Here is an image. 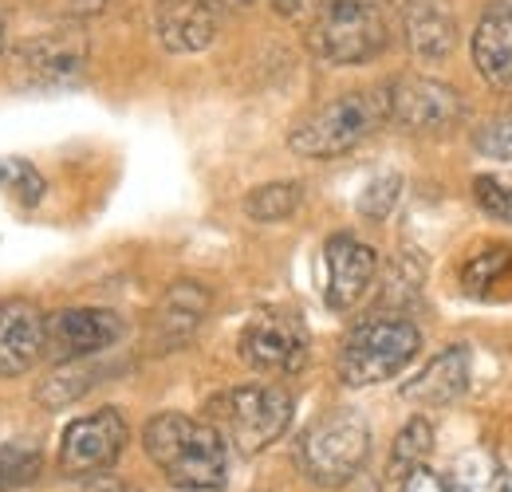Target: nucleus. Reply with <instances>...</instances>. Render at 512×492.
I'll list each match as a JSON object with an SVG mask.
<instances>
[{"label": "nucleus", "mask_w": 512, "mask_h": 492, "mask_svg": "<svg viewBox=\"0 0 512 492\" xmlns=\"http://www.w3.org/2000/svg\"><path fill=\"white\" fill-rule=\"evenodd\" d=\"M323 256H327V308L331 311L355 308L367 296V288H371V280L379 272L375 248L363 245L351 233H335L323 245Z\"/></svg>", "instance_id": "nucleus-12"}, {"label": "nucleus", "mask_w": 512, "mask_h": 492, "mask_svg": "<svg viewBox=\"0 0 512 492\" xmlns=\"http://www.w3.org/2000/svg\"><path fill=\"white\" fill-rule=\"evenodd\" d=\"M473 197H477V205H481L489 217L512 221V185H505L501 178L481 174V178L473 182Z\"/></svg>", "instance_id": "nucleus-28"}, {"label": "nucleus", "mask_w": 512, "mask_h": 492, "mask_svg": "<svg viewBox=\"0 0 512 492\" xmlns=\"http://www.w3.org/2000/svg\"><path fill=\"white\" fill-rule=\"evenodd\" d=\"M44 473V449L36 441H4L0 445V492H20L36 485Z\"/></svg>", "instance_id": "nucleus-21"}, {"label": "nucleus", "mask_w": 512, "mask_h": 492, "mask_svg": "<svg viewBox=\"0 0 512 492\" xmlns=\"http://www.w3.org/2000/svg\"><path fill=\"white\" fill-rule=\"evenodd\" d=\"M469 378H473V355L465 343H453L438 359H430L418 378L402 386V398L414 406H449L469 390Z\"/></svg>", "instance_id": "nucleus-17"}, {"label": "nucleus", "mask_w": 512, "mask_h": 492, "mask_svg": "<svg viewBox=\"0 0 512 492\" xmlns=\"http://www.w3.org/2000/svg\"><path fill=\"white\" fill-rule=\"evenodd\" d=\"M127 323L123 315L107 308H64L44 319V359L52 363H75L91 359L123 339Z\"/></svg>", "instance_id": "nucleus-11"}, {"label": "nucleus", "mask_w": 512, "mask_h": 492, "mask_svg": "<svg viewBox=\"0 0 512 492\" xmlns=\"http://www.w3.org/2000/svg\"><path fill=\"white\" fill-rule=\"evenodd\" d=\"M0 189H4L8 197H16L20 205H40L44 193H48V182H44V174H40L32 162H24V158H4V162H0Z\"/></svg>", "instance_id": "nucleus-25"}, {"label": "nucleus", "mask_w": 512, "mask_h": 492, "mask_svg": "<svg viewBox=\"0 0 512 492\" xmlns=\"http://www.w3.org/2000/svg\"><path fill=\"white\" fill-rule=\"evenodd\" d=\"M402 492H449V489H446V477H438L426 465H418L410 477H402Z\"/></svg>", "instance_id": "nucleus-29"}, {"label": "nucleus", "mask_w": 512, "mask_h": 492, "mask_svg": "<svg viewBox=\"0 0 512 492\" xmlns=\"http://www.w3.org/2000/svg\"><path fill=\"white\" fill-rule=\"evenodd\" d=\"M87 71V36L83 28H56L16 44L12 52V79L24 87H71Z\"/></svg>", "instance_id": "nucleus-9"}, {"label": "nucleus", "mask_w": 512, "mask_h": 492, "mask_svg": "<svg viewBox=\"0 0 512 492\" xmlns=\"http://www.w3.org/2000/svg\"><path fill=\"white\" fill-rule=\"evenodd\" d=\"M300 201H304V185L300 182H268L256 185L245 197V213L260 225H276V221H288L300 209Z\"/></svg>", "instance_id": "nucleus-22"}, {"label": "nucleus", "mask_w": 512, "mask_h": 492, "mask_svg": "<svg viewBox=\"0 0 512 492\" xmlns=\"http://www.w3.org/2000/svg\"><path fill=\"white\" fill-rule=\"evenodd\" d=\"M44 359V311L32 300L0 304V378L28 374Z\"/></svg>", "instance_id": "nucleus-14"}, {"label": "nucleus", "mask_w": 512, "mask_h": 492, "mask_svg": "<svg viewBox=\"0 0 512 492\" xmlns=\"http://www.w3.org/2000/svg\"><path fill=\"white\" fill-rule=\"evenodd\" d=\"M390 24L379 0H323L308 24V52L331 67H359L383 56Z\"/></svg>", "instance_id": "nucleus-2"}, {"label": "nucleus", "mask_w": 512, "mask_h": 492, "mask_svg": "<svg viewBox=\"0 0 512 492\" xmlns=\"http://www.w3.org/2000/svg\"><path fill=\"white\" fill-rule=\"evenodd\" d=\"M386 95V123H398L410 134H438L465 119V99L457 87L430 75H398Z\"/></svg>", "instance_id": "nucleus-7"}, {"label": "nucleus", "mask_w": 512, "mask_h": 492, "mask_svg": "<svg viewBox=\"0 0 512 492\" xmlns=\"http://www.w3.org/2000/svg\"><path fill=\"white\" fill-rule=\"evenodd\" d=\"M312 339L300 315L280 308L253 311L241 331V359L264 374H296L308 363Z\"/></svg>", "instance_id": "nucleus-8"}, {"label": "nucleus", "mask_w": 512, "mask_h": 492, "mask_svg": "<svg viewBox=\"0 0 512 492\" xmlns=\"http://www.w3.org/2000/svg\"><path fill=\"white\" fill-rule=\"evenodd\" d=\"M95 382H99V367H91L87 359L56 363V374H48V378L36 386V402L48 406V410H60V406H71L75 398H83Z\"/></svg>", "instance_id": "nucleus-20"}, {"label": "nucleus", "mask_w": 512, "mask_h": 492, "mask_svg": "<svg viewBox=\"0 0 512 492\" xmlns=\"http://www.w3.org/2000/svg\"><path fill=\"white\" fill-rule=\"evenodd\" d=\"M127 449V418L107 406L75 418L60 441V473L64 477H95L107 473Z\"/></svg>", "instance_id": "nucleus-10"}, {"label": "nucleus", "mask_w": 512, "mask_h": 492, "mask_svg": "<svg viewBox=\"0 0 512 492\" xmlns=\"http://www.w3.org/2000/svg\"><path fill=\"white\" fill-rule=\"evenodd\" d=\"M386 123V95L383 91H347L320 111H312L304 123L288 134L292 154L312 158V162H331L339 154H351L363 146L379 126Z\"/></svg>", "instance_id": "nucleus-3"}, {"label": "nucleus", "mask_w": 512, "mask_h": 492, "mask_svg": "<svg viewBox=\"0 0 512 492\" xmlns=\"http://www.w3.org/2000/svg\"><path fill=\"white\" fill-rule=\"evenodd\" d=\"M371 453V426L359 410H327L316 418L308 430L300 433L296 445V465L300 473L323 485V489H339L343 481H351Z\"/></svg>", "instance_id": "nucleus-5"}, {"label": "nucleus", "mask_w": 512, "mask_h": 492, "mask_svg": "<svg viewBox=\"0 0 512 492\" xmlns=\"http://www.w3.org/2000/svg\"><path fill=\"white\" fill-rule=\"evenodd\" d=\"M209 288L197 284V280H178L166 288V296L158 300L154 319H150V339L158 351H178L182 343H190L197 335V327L205 323L209 315Z\"/></svg>", "instance_id": "nucleus-13"}, {"label": "nucleus", "mask_w": 512, "mask_h": 492, "mask_svg": "<svg viewBox=\"0 0 512 492\" xmlns=\"http://www.w3.org/2000/svg\"><path fill=\"white\" fill-rule=\"evenodd\" d=\"M449 492H501V469L489 453H469L457 461L453 477L446 481Z\"/></svg>", "instance_id": "nucleus-24"}, {"label": "nucleus", "mask_w": 512, "mask_h": 492, "mask_svg": "<svg viewBox=\"0 0 512 492\" xmlns=\"http://www.w3.org/2000/svg\"><path fill=\"white\" fill-rule=\"evenodd\" d=\"M292 410H296V402L280 382L237 386L209 402L213 426L241 457H256L272 441H280L284 430L292 426Z\"/></svg>", "instance_id": "nucleus-4"}, {"label": "nucleus", "mask_w": 512, "mask_h": 492, "mask_svg": "<svg viewBox=\"0 0 512 492\" xmlns=\"http://www.w3.org/2000/svg\"><path fill=\"white\" fill-rule=\"evenodd\" d=\"M0 48H4V16H0Z\"/></svg>", "instance_id": "nucleus-35"}, {"label": "nucleus", "mask_w": 512, "mask_h": 492, "mask_svg": "<svg viewBox=\"0 0 512 492\" xmlns=\"http://www.w3.org/2000/svg\"><path fill=\"white\" fill-rule=\"evenodd\" d=\"M473 63L481 79L512 95V4H497L473 32Z\"/></svg>", "instance_id": "nucleus-18"}, {"label": "nucleus", "mask_w": 512, "mask_h": 492, "mask_svg": "<svg viewBox=\"0 0 512 492\" xmlns=\"http://www.w3.org/2000/svg\"><path fill=\"white\" fill-rule=\"evenodd\" d=\"M320 0H272V8L280 12V16H304L308 8H316Z\"/></svg>", "instance_id": "nucleus-30"}, {"label": "nucleus", "mask_w": 512, "mask_h": 492, "mask_svg": "<svg viewBox=\"0 0 512 492\" xmlns=\"http://www.w3.org/2000/svg\"><path fill=\"white\" fill-rule=\"evenodd\" d=\"M158 40L174 56L205 52L217 36V12L209 0H162L158 4Z\"/></svg>", "instance_id": "nucleus-16"}, {"label": "nucleus", "mask_w": 512, "mask_h": 492, "mask_svg": "<svg viewBox=\"0 0 512 492\" xmlns=\"http://www.w3.org/2000/svg\"><path fill=\"white\" fill-rule=\"evenodd\" d=\"M91 492H138V489H130V485H123V481H99Z\"/></svg>", "instance_id": "nucleus-32"}, {"label": "nucleus", "mask_w": 512, "mask_h": 492, "mask_svg": "<svg viewBox=\"0 0 512 492\" xmlns=\"http://www.w3.org/2000/svg\"><path fill=\"white\" fill-rule=\"evenodd\" d=\"M422 335L402 315H375L351 327L339 347V378L343 386H379L414 363Z\"/></svg>", "instance_id": "nucleus-6"}, {"label": "nucleus", "mask_w": 512, "mask_h": 492, "mask_svg": "<svg viewBox=\"0 0 512 492\" xmlns=\"http://www.w3.org/2000/svg\"><path fill=\"white\" fill-rule=\"evenodd\" d=\"M79 12H99V8H107V0H71Z\"/></svg>", "instance_id": "nucleus-33"}, {"label": "nucleus", "mask_w": 512, "mask_h": 492, "mask_svg": "<svg viewBox=\"0 0 512 492\" xmlns=\"http://www.w3.org/2000/svg\"><path fill=\"white\" fill-rule=\"evenodd\" d=\"M339 489H343V492H379V481H375V477H367V473L359 469V473H355L351 481H343Z\"/></svg>", "instance_id": "nucleus-31"}, {"label": "nucleus", "mask_w": 512, "mask_h": 492, "mask_svg": "<svg viewBox=\"0 0 512 492\" xmlns=\"http://www.w3.org/2000/svg\"><path fill=\"white\" fill-rule=\"evenodd\" d=\"M473 146H477L485 158H493V162H501V166H512V115H501V119L481 126L477 138H473Z\"/></svg>", "instance_id": "nucleus-27"}, {"label": "nucleus", "mask_w": 512, "mask_h": 492, "mask_svg": "<svg viewBox=\"0 0 512 492\" xmlns=\"http://www.w3.org/2000/svg\"><path fill=\"white\" fill-rule=\"evenodd\" d=\"M398 197H402V178H398V174H383V178H375V182L363 189L359 213H363L367 221H386L390 209L398 205Z\"/></svg>", "instance_id": "nucleus-26"}, {"label": "nucleus", "mask_w": 512, "mask_h": 492, "mask_svg": "<svg viewBox=\"0 0 512 492\" xmlns=\"http://www.w3.org/2000/svg\"><path fill=\"white\" fill-rule=\"evenodd\" d=\"M430 449H434V426H430L426 418H410V422L398 430V437H394L386 473H390V477H410L418 465H426Z\"/></svg>", "instance_id": "nucleus-23"}, {"label": "nucleus", "mask_w": 512, "mask_h": 492, "mask_svg": "<svg viewBox=\"0 0 512 492\" xmlns=\"http://www.w3.org/2000/svg\"><path fill=\"white\" fill-rule=\"evenodd\" d=\"M461 288L465 296L485 300V304L512 300V245L477 248L461 268Z\"/></svg>", "instance_id": "nucleus-19"}, {"label": "nucleus", "mask_w": 512, "mask_h": 492, "mask_svg": "<svg viewBox=\"0 0 512 492\" xmlns=\"http://www.w3.org/2000/svg\"><path fill=\"white\" fill-rule=\"evenodd\" d=\"M213 4H225V8H245V4H253V0H213Z\"/></svg>", "instance_id": "nucleus-34"}, {"label": "nucleus", "mask_w": 512, "mask_h": 492, "mask_svg": "<svg viewBox=\"0 0 512 492\" xmlns=\"http://www.w3.org/2000/svg\"><path fill=\"white\" fill-rule=\"evenodd\" d=\"M142 445L174 489L217 492L229 481V441L213 422L166 410L146 422Z\"/></svg>", "instance_id": "nucleus-1"}, {"label": "nucleus", "mask_w": 512, "mask_h": 492, "mask_svg": "<svg viewBox=\"0 0 512 492\" xmlns=\"http://www.w3.org/2000/svg\"><path fill=\"white\" fill-rule=\"evenodd\" d=\"M402 28H406V48L422 63H442L457 48V20L446 0H406Z\"/></svg>", "instance_id": "nucleus-15"}]
</instances>
